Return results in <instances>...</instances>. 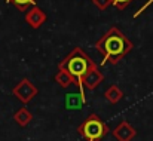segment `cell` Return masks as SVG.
<instances>
[{"instance_id": "cell-4", "label": "cell", "mask_w": 153, "mask_h": 141, "mask_svg": "<svg viewBox=\"0 0 153 141\" xmlns=\"http://www.w3.org/2000/svg\"><path fill=\"white\" fill-rule=\"evenodd\" d=\"M12 94L15 95L21 102L24 104H28L36 95L39 94V89L31 83V80L28 79H22L13 89H12Z\"/></svg>"}, {"instance_id": "cell-10", "label": "cell", "mask_w": 153, "mask_h": 141, "mask_svg": "<svg viewBox=\"0 0 153 141\" xmlns=\"http://www.w3.org/2000/svg\"><path fill=\"white\" fill-rule=\"evenodd\" d=\"M55 82L61 88H68L70 85H74V79L71 77V74L62 68H58V73L55 74Z\"/></svg>"}, {"instance_id": "cell-3", "label": "cell", "mask_w": 153, "mask_h": 141, "mask_svg": "<svg viewBox=\"0 0 153 141\" xmlns=\"http://www.w3.org/2000/svg\"><path fill=\"white\" fill-rule=\"evenodd\" d=\"M77 134L86 141H101L108 134V126L97 114H89L77 128Z\"/></svg>"}, {"instance_id": "cell-1", "label": "cell", "mask_w": 153, "mask_h": 141, "mask_svg": "<svg viewBox=\"0 0 153 141\" xmlns=\"http://www.w3.org/2000/svg\"><path fill=\"white\" fill-rule=\"evenodd\" d=\"M95 47L102 55L101 64H117L134 47V45L119 28L111 27L95 43Z\"/></svg>"}, {"instance_id": "cell-14", "label": "cell", "mask_w": 153, "mask_h": 141, "mask_svg": "<svg viewBox=\"0 0 153 141\" xmlns=\"http://www.w3.org/2000/svg\"><path fill=\"white\" fill-rule=\"evenodd\" d=\"M92 3H94L100 10H104V9H107V7L111 4V0H92Z\"/></svg>"}, {"instance_id": "cell-9", "label": "cell", "mask_w": 153, "mask_h": 141, "mask_svg": "<svg viewBox=\"0 0 153 141\" xmlns=\"http://www.w3.org/2000/svg\"><path fill=\"white\" fill-rule=\"evenodd\" d=\"M13 119H15V122H16L19 126H27V125L33 120V114H31V111H30L27 107H21L19 110L15 111Z\"/></svg>"}, {"instance_id": "cell-11", "label": "cell", "mask_w": 153, "mask_h": 141, "mask_svg": "<svg viewBox=\"0 0 153 141\" xmlns=\"http://www.w3.org/2000/svg\"><path fill=\"white\" fill-rule=\"evenodd\" d=\"M104 96H105V99H107L110 104H116V102H119V101L123 98V92H122L116 85H111V86H108V88L105 89Z\"/></svg>"}, {"instance_id": "cell-5", "label": "cell", "mask_w": 153, "mask_h": 141, "mask_svg": "<svg viewBox=\"0 0 153 141\" xmlns=\"http://www.w3.org/2000/svg\"><path fill=\"white\" fill-rule=\"evenodd\" d=\"M46 13L43 12V9H40L39 6H31L27 13H25V21L31 28H40L45 21H46Z\"/></svg>"}, {"instance_id": "cell-13", "label": "cell", "mask_w": 153, "mask_h": 141, "mask_svg": "<svg viewBox=\"0 0 153 141\" xmlns=\"http://www.w3.org/2000/svg\"><path fill=\"white\" fill-rule=\"evenodd\" d=\"M129 3H131V0H111V4H113L116 9H119V10H123Z\"/></svg>"}, {"instance_id": "cell-12", "label": "cell", "mask_w": 153, "mask_h": 141, "mask_svg": "<svg viewBox=\"0 0 153 141\" xmlns=\"http://www.w3.org/2000/svg\"><path fill=\"white\" fill-rule=\"evenodd\" d=\"M6 1L12 3L13 6H16L19 10H24V12H27L28 7L36 6V3H37V0H6Z\"/></svg>"}, {"instance_id": "cell-6", "label": "cell", "mask_w": 153, "mask_h": 141, "mask_svg": "<svg viewBox=\"0 0 153 141\" xmlns=\"http://www.w3.org/2000/svg\"><path fill=\"white\" fill-rule=\"evenodd\" d=\"M102 80H104L102 73L100 71V68H98L97 65H94V67L85 74V77H83V80H82V86H85V88L89 89V91H94Z\"/></svg>"}, {"instance_id": "cell-2", "label": "cell", "mask_w": 153, "mask_h": 141, "mask_svg": "<svg viewBox=\"0 0 153 141\" xmlns=\"http://www.w3.org/2000/svg\"><path fill=\"white\" fill-rule=\"evenodd\" d=\"M94 65H97V64L80 47H74L64 59H61L58 62V68L68 71L71 74V77L74 79V85H77V86H82V80H83L85 74Z\"/></svg>"}, {"instance_id": "cell-7", "label": "cell", "mask_w": 153, "mask_h": 141, "mask_svg": "<svg viewBox=\"0 0 153 141\" xmlns=\"http://www.w3.org/2000/svg\"><path fill=\"white\" fill-rule=\"evenodd\" d=\"M113 135L117 141H131L135 135H137V131L126 122V120H122L114 129H113Z\"/></svg>"}, {"instance_id": "cell-8", "label": "cell", "mask_w": 153, "mask_h": 141, "mask_svg": "<svg viewBox=\"0 0 153 141\" xmlns=\"http://www.w3.org/2000/svg\"><path fill=\"white\" fill-rule=\"evenodd\" d=\"M80 88V92H76V94H67L65 95V108L67 110H80L83 104H86V98L82 92V88L83 86H79Z\"/></svg>"}]
</instances>
